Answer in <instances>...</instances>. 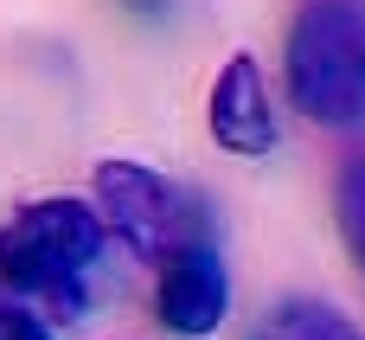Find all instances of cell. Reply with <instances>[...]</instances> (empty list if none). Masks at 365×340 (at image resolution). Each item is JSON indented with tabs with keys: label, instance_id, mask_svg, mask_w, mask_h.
I'll return each instance as SVG.
<instances>
[{
	"label": "cell",
	"instance_id": "1",
	"mask_svg": "<svg viewBox=\"0 0 365 340\" xmlns=\"http://www.w3.org/2000/svg\"><path fill=\"white\" fill-rule=\"evenodd\" d=\"M109 251V225L90 199H32L0 225V289L77 315Z\"/></svg>",
	"mask_w": 365,
	"mask_h": 340
},
{
	"label": "cell",
	"instance_id": "2",
	"mask_svg": "<svg viewBox=\"0 0 365 340\" xmlns=\"http://www.w3.org/2000/svg\"><path fill=\"white\" fill-rule=\"evenodd\" d=\"M282 84L314 129H365V0H302Z\"/></svg>",
	"mask_w": 365,
	"mask_h": 340
},
{
	"label": "cell",
	"instance_id": "3",
	"mask_svg": "<svg viewBox=\"0 0 365 340\" xmlns=\"http://www.w3.org/2000/svg\"><path fill=\"white\" fill-rule=\"evenodd\" d=\"M90 186H96V212H103L109 238H122L141 264H167L173 251L212 238L205 199L192 186H173L148 161H96Z\"/></svg>",
	"mask_w": 365,
	"mask_h": 340
},
{
	"label": "cell",
	"instance_id": "4",
	"mask_svg": "<svg viewBox=\"0 0 365 340\" xmlns=\"http://www.w3.org/2000/svg\"><path fill=\"white\" fill-rule=\"evenodd\" d=\"M160 270V289H154V315H160V328L180 340H212L225 328V315H231V270H225V257H218V244L212 238H199V244H186V251H173L167 264H154Z\"/></svg>",
	"mask_w": 365,
	"mask_h": 340
},
{
	"label": "cell",
	"instance_id": "5",
	"mask_svg": "<svg viewBox=\"0 0 365 340\" xmlns=\"http://www.w3.org/2000/svg\"><path fill=\"white\" fill-rule=\"evenodd\" d=\"M205 129H212V141L225 154H244V161H263L276 148V103H269L263 64L250 51L218 64L212 96H205Z\"/></svg>",
	"mask_w": 365,
	"mask_h": 340
},
{
	"label": "cell",
	"instance_id": "6",
	"mask_svg": "<svg viewBox=\"0 0 365 340\" xmlns=\"http://www.w3.org/2000/svg\"><path fill=\"white\" fill-rule=\"evenodd\" d=\"M250 340H365V328L353 315H340L334 302H321V296H282L250 328Z\"/></svg>",
	"mask_w": 365,
	"mask_h": 340
},
{
	"label": "cell",
	"instance_id": "7",
	"mask_svg": "<svg viewBox=\"0 0 365 340\" xmlns=\"http://www.w3.org/2000/svg\"><path fill=\"white\" fill-rule=\"evenodd\" d=\"M334 212H340V238H346V251H353V264H359V276H365V154H353L340 167Z\"/></svg>",
	"mask_w": 365,
	"mask_h": 340
},
{
	"label": "cell",
	"instance_id": "8",
	"mask_svg": "<svg viewBox=\"0 0 365 340\" xmlns=\"http://www.w3.org/2000/svg\"><path fill=\"white\" fill-rule=\"evenodd\" d=\"M0 340H51V328L26 302H0Z\"/></svg>",
	"mask_w": 365,
	"mask_h": 340
},
{
	"label": "cell",
	"instance_id": "9",
	"mask_svg": "<svg viewBox=\"0 0 365 340\" xmlns=\"http://www.w3.org/2000/svg\"><path fill=\"white\" fill-rule=\"evenodd\" d=\"M128 13H141V19H167L173 13V0H122Z\"/></svg>",
	"mask_w": 365,
	"mask_h": 340
}]
</instances>
